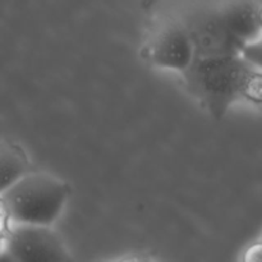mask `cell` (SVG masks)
<instances>
[{"label":"cell","instance_id":"obj_1","mask_svg":"<svg viewBox=\"0 0 262 262\" xmlns=\"http://www.w3.org/2000/svg\"><path fill=\"white\" fill-rule=\"evenodd\" d=\"M182 74L189 94L217 120L235 102H260V67L242 55L194 56Z\"/></svg>","mask_w":262,"mask_h":262},{"label":"cell","instance_id":"obj_2","mask_svg":"<svg viewBox=\"0 0 262 262\" xmlns=\"http://www.w3.org/2000/svg\"><path fill=\"white\" fill-rule=\"evenodd\" d=\"M161 14L186 31L197 58L241 55L245 43L228 26L223 0H165Z\"/></svg>","mask_w":262,"mask_h":262},{"label":"cell","instance_id":"obj_3","mask_svg":"<svg viewBox=\"0 0 262 262\" xmlns=\"http://www.w3.org/2000/svg\"><path fill=\"white\" fill-rule=\"evenodd\" d=\"M69 186L45 171H28L0 194L10 224L51 227L69 199Z\"/></svg>","mask_w":262,"mask_h":262},{"label":"cell","instance_id":"obj_4","mask_svg":"<svg viewBox=\"0 0 262 262\" xmlns=\"http://www.w3.org/2000/svg\"><path fill=\"white\" fill-rule=\"evenodd\" d=\"M3 247L14 262H73L67 245L51 227L10 224Z\"/></svg>","mask_w":262,"mask_h":262},{"label":"cell","instance_id":"obj_5","mask_svg":"<svg viewBox=\"0 0 262 262\" xmlns=\"http://www.w3.org/2000/svg\"><path fill=\"white\" fill-rule=\"evenodd\" d=\"M146 59L160 68L183 72L194 59V50L186 31L168 15L161 14L147 46Z\"/></svg>","mask_w":262,"mask_h":262},{"label":"cell","instance_id":"obj_6","mask_svg":"<svg viewBox=\"0 0 262 262\" xmlns=\"http://www.w3.org/2000/svg\"><path fill=\"white\" fill-rule=\"evenodd\" d=\"M223 7L228 26L243 43L260 40L262 27L260 0H223Z\"/></svg>","mask_w":262,"mask_h":262},{"label":"cell","instance_id":"obj_7","mask_svg":"<svg viewBox=\"0 0 262 262\" xmlns=\"http://www.w3.org/2000/svg\"><path fill=\"white\" fill-rule=\"evenodd\" d=\"M30 160L19 145L0 141V194L30 171Z\"/></svg>","mask_w":262,"mask_h":262},{"label":"cell","instance_id":"obj_8","mask_svg":"<svg viewBox=\"0 0 262 262\" xmlns=\"http://www.w3.org/2000/svg\"><path fill=\"white\" fill-rule=\"evenodd\" d=\"M10 227L9 217H8L7 211H5L4 206H3L2 201H0V241L4 238V235L7 234L8 229Z\"/></svg>","mask_w":262,"mask_h":262},{"label":"cell","instance_id":"obj_9","mask_svg":"<svg viewBox=\"0 0 262 262\" xmlns=\"http://www.w3.org/2000/svg\"><path fill=\"white\" fill-rule=\"evenodd\" d=\"M243 262H261V246H252L250 250L246 252Z\"/></svg>","mask_w":262,"mask_h":262},{"label":"cell","instance_id":"obj_10","mask_svg":"<svg viewBox=\"0 0 262 262\" xmlns=\"http://www.w3.org/2000/svg\"><path fill=\"white\" fill-rule=\"evenodd\" d=\"M109 262H159L155 258L150 257V256H143V255H132L127 256V257L118 258V260L109 261Z\"/></svg>","mask_w":262,"mask_h":262},{"label":"cell","instance_id":"obj_11","mask_svg":"<svg viewBox=\"0 0 262 262\" xmlns=\"http://www.w3.org/2000/svg\"><path fill=\"white\" fill-rule=\"evenodd\" d=\"M0 262H14V260L9 256V253L4 250V247L0 250Z\"/></svg>","mask_w":262,"mask_h":262},{"label":"cell","instance_id":"obj_12","mask_svg":"<svg viewBox=\"0 0 262 262\" xmlns=\"http://www.w3.org/2000/svg\"><path fill=\"white\" fill-rule=\"evenodd\" d=\"M2 248H3V239L0 241V250H2Z\"/></svg>","mask_w":262,"mask_h":262}]
</instances>
